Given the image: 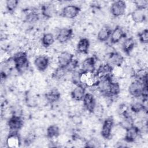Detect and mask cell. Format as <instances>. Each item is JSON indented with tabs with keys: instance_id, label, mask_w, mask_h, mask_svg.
I'll list each match as a JSON object with an SVG mask.
<instances>
[{
	"instance_id": "8fae6325",
	"label": "cell",
	"mask_w": 148,
	"mask_h": 148,
	"mask_svg": "<svg viewBox=\"0 0 148 148\" xmlns=\"http://www.w3.org/2000/svg\"><path fill=\"white\" fill-rule=\"evenodd\" d=\"M73 54L70 52L64 51L57 56V61L59 67L66 68L73 60Z\"/></svg>"
},
{
	"instance_id": "484cf974",
	"label": "cell",
	"mask_w": 148,
	"mask_h": 148,
	"mask_svg": "<svg viewBox=\"0 0 148 148\" xmlns=\"http://www.w3.org/2000/svg\"><path fill=\"white\" fill-rule=\"evenodd\" d=\"M54 35L52 33H46L42 38V45L45 47L51 46L54 42Z\"/></svg>"
},
{
	"instance_id": "ac0fdd59",
	"label": "cell",
	"mask_w": 148,
	"mask_h": 148,
	"mask_svg": "<svg viewBox=\"0 0 148 148\" xmlns=\"http://www.w3.org/2000/svg\"><path fill=\"white\" fill-rule=\"evenodd\" d=\"M45 97L47 102L53 103L57 102L60 99L61 93L58 88H53L46 92Z\"/></svg>"
},
{
	"instance_id": "d6986e66",
	"label": "cell",
	"mask_w": 148,
	"mask_h": 148,
	"mask_svg": "<svg viewBox=\"0 0 148 148\" xmlns=\"http://www.w3.org/2000/svg\"><path fill=\"white\" fill-rule=\"evenodd\" d=\"M90 46V42L88 38H83L79 40L76 45V49L79 53L87 54Z\"/></svg>"
},
{
	"instance_id": "cb8c5ba5",
	"label": "cell",
	"mask_w": 148,
	"mask_h": 148,
	"mask_svg": "<svg viewBox=\"0 0 148 148\" xmlns=\"http://www.w3.org/2000/svg\"><path fill=\"white\" fill-rule=\"evenodd\" d=\"M25 102L28 107L34 108L36 107L39 103L38 98L34 93L28 92L25 95Z\"/></svg>"
},
{
	"instance_id": "4fadbf2b",
	"label": "cell",
	"mask_w": 148,
	"mask_h": 148,
	"mask_svg": "<svg viewBox=\"0 0 148 148\" xmlns=\"http://www.w3.org/2000/svg\"><path fill=\"white\" fill-rule=\"evenodd\" d=\"M83 106L86 110L90 113H92L94 109L97 104L94 95L91 93L87 92L85 94L83 99Z\"/></svg>"
},
{
	"instance_id": "ba28073f",
	"label": "cell",
	"mask_w": 148,
	"mask_h": 148,
	"mask_svg": "<svg viewBox=\"0 0 148 148\" xmlns=\"http://www.w3.org/2000/svg\"><path fill=\"white\" fill-rule=\"evenodd\" d=\"M114 126V120L112 117L107 118L102 125L101 134L103 138L109 139Z\"/></svg>"
},
{
	"instance_id": "7402d4cb",
	"label": "cell",
	"mask_w": 148,
	"mask_h": 148,
	"mask_svg": "<svg viewBox=\"0 0 148 148\" xmlns=\"http://www.w3.org/2000/svg\"><path fill=\"white\" fill-rule=\"evenodd\" d=\"M135 46V42L132 38L125 39L121 44V48L123 51L127 55H130Z\"/></svg>"
},
{
	"instance_id": "2e32d148",
	"label": "cell",
	"mask_w": 148,
	"mask_h": 148,
	"mask_svg": "<svg viewBox=\"0 0 148 148\" xmlns=\"http://www.w3.org/2000/svg\"><path fill=\"white\" fill-rule=\"evenodd\" d=\"M6 143L9 147H17L20 144V138L17 132H9Z\"/></svg>"
},
{
	"instance_id": "f1b7e54d",
	"label": "cell",
	"mask_w": 148,
	"mask_h": 148,
	"mask_svg": "<svg viewBox=\"0 0 148 148\" xmlns=\"http://www.w3.org/2000/svg\"><path fill=\"white\" fill-rule=\"evenodd\" d=\"M112 75L117 79L123 77L124 72L122 66H116L113 67Z\"/></svg>"
},
{
	"instance_id": "ffe728a7",
	"label": "cell",
	"mask_w": 148,
	"mask_h": 148,
	"mask_svg": "<svg viewBox=\"0 0 148 148\" xmlns=\"http://www.w3.org/2000/svg\"><path fill=\"white\" fill-rule=\"evenodd\" d=\"M130 14L131 20L136 24L144 23L146 19V14L143 9H136Z\"/></svg>"
},
{
	"instance_id": "9a60e30c",
	"label": "cell",
	"mask_w": 148,
	"mask_h": 148,
	"mask_svg": "<svg viewBox=\"0 0 148 148\" xmlns=\"http://www.w3.org/2000/svg\"><path fill=\"white\" fill-rule=\"evenodd\" d=\"M85 95V88L83 84H80L75 86V87L72 89L71 95V98L75 101H81L83 100Z\"/></svg>"
},
{
	"instance_id": "7a4b0ae2",
	"label": "cell",
	"mask_w": 148,
	"mask_h": 148,
	"mask_svg": "<svg viewBox=\"0 0 148 148\" xmlns=\"http://www.w3.org/2000/svg\"><path fill=\"white\" fill-rule=\"evenodd\" d=\"M145 86H147V83H142L135 80L130 83L127 90L128 93L133 97H142L143 88Z\"/></svg>"
},
{
	"instance_id": "d6a6232c",
	"label": "cell",
	"mask_w": 148,
	"mask_h": 148,
	"mask_svg": "<svg viewBox=\"0 0 148 148\" xmlns=\"http://www.w3.org/2000/svg\"><path fill=\"white\" fill-rule=\"evenodd\" d=\"M136 9L145 10L147 6V1L145 0H139L134 1Z\"/></svg>"
},
{
	"instance_id": "30bf717a",
	"label": "cell",
	"mask_w": 148,
	"mask_h": 148,
	"mask_svg": "<svg viewBox=\"0 0 148 148\" xmlns=\"http://www.w3.org/2000/svg\"><path fill=\"white\" fill-rule=\"evenodd\" d=\"M50 62L49 57L45 54L38 56L34 60V64L36 69L42 72L45 71L47 69L50 65Z\"/></svg>"
},
{
	"instance_id": "44dd1931",
	"label": "cell",
	"mask_w": 148,
	"mask_h": 148,
	"mask_svg": "<svg viewBox=\"0 0 148 148\" xmlns=\"http://www.w3.org/2000/svg\"><path fill=\"white\" fill-rule=\"evenodd\" d=\"M112 29L110 27L105 25L101 28L98 32L97 39L101 42H105L107 40L110 36L112 33Z\"/></svg>"
},
{
	"instance_id": "4316f807",
	"label": "cell",
	"mask_w": 148,
	"mask_h": 148,
	"mask_svg": "<svg viewBox=\"0 0 148 148\" xmlns=\"http://www.w3.org/2000/svg\"><path fill=\"white\" fill-rule=\"evenodd\" d=\"M68 71L65 68L58 67L57 69L54 70L51 77L56 80H60L61 79L65 77Z\"/></svg>"
},
{
	"instance_id": "603a6c76",
	"label": "cell",
	"mask_w": 148,
	"mask_h": 148,
	"mask_svg": "<svg viewBox=\"0 0 148 148\" xmlns=\"http://www.w3.org/2000/svg\"><path fill=\"white\" fill-rule=\"evenodd\" d=\"M46 135L49 138H57L60 135V129L56 124L50 125L46 130Z\"/></svg>"
},
{
	"instance_id": "9c48e42d",
	"label": "cell",
	"mask_w": 148,
	"mask_h": 148,
	"mask_svg": "<svg viewBox=\"0 0 148 148\" xmlns=\"http://www.w3.org/2000/svg\"><path fill=\"white\" fill-rule=\"evenodd\" d=\"M106 60L108 62L106 63L110 64L112 67L116 66H121V65L124 62V57L119 53L116 51H113L110 53L106 54Z\"/></svg>"
},
{
	"instance_id": "8992f818",
	"label": "cell",
	"mask_w": 148,
	"mask_h": 148,
	"mask_svg": "<svg viewBox=\"0 0 148 148\" xmlns=\"http://www.w3.org/2000/svg\"><path fill=\"white\" fill-rule=\"evenodd\" d=\"M23 120L21 116L13 115L8 121L9 132H18L23 127Z\"/></svg>"
},
{
	"instance_id": "d4e9b609",
	"label": "cell",
	"mask_w": 148,
	"mask_h": 148,
	"mask_svg": "<svg viewBox=\"0 0 148 148\" xmlns=\"http://www.w3.org/2000/svg\"><path fill=\"white\" fill-rule=\"evenodd\" d=\"M121 91V87L120 86V84L119 82H113L112 80V82L110 83L108 94L106 96L108 97H114V96H117L120 92Z\"/></svg>"
},
{
	"instance_id": "5b68a950",
	"label": "cell",
	"mask_w": 148,
	"mask_h": 148,
	"mask_svg": "<svg viewBox=\"0 0 148 148\" xmlns=\"http://www.w3.org/2000/svg\"><path fill=\"white\" fill-rule=\"evenodd\" d=\"M140 136V130L135 125L125 130L124 140L127 143H133L136 141Z\"/></svg>"
},
{
	"instance_id": "6da1fadb",
	"label": "cell",
	"mask_w": 148,
	"mask_h": 148,
	"mask_svg": "<svg viewBox=\"0 0 148 148\" xmlns=\"http://www.w3.org/2000/svg\"><path fill=\"white\" fill-rule=\"evenodd\" d=\"M13 58L15 62V68L19 73H24L27 71L29 62L25 52L19 51L14 54Z\"/></svg>"
},
{
	"instance_id": "4dcf8cb0",
	"label": "cell",
	"mask_w": 148,
	"mask_h": 148,
	"mask_svg": "<svg viewBox=\"0 0 148 148\" xmlns=\"http://www.w3.org/2000/svg\"><path fill=\"white\" fill-rule=\"evenodd\" d=\"M140 42L143 44H147L148 42V30L145 28L138 34Z\"/></svg>"
},
{
	"instance_id": "836d02e7",
	"label": "cell",
	"mask_w": 148,
	"mask_h": 148,
	"mask_svg": "<svg viewBox=\"0 0 148 148\" xmlns=\"http://www.w3.org/2000/svg\"><path fill=\"white\" fill-rule=\"evenodd\" d=\"M72 120L73 123L76 125H79L82 123V119L79 115H74L72 117Z\"/></svg>"
},
{
	"instance_id": "277c9868",
	"label": "cell",
	"mask_w": 148,
	"mask_h": 148,
	"mask_svg": "<svg viewBox=\"0 0 148 148\" xmlns=\"http://www.w3.org/2000/svg\"><path fill=\"white\" fill-rule=\"evenodd\" d=\"M80 10V8L77 5H68L62 10V16L68 19L75 18L79 15Z\"/></svg>"
},
{
	"instance_id": "e0dca14e",
	"label": "cell",
	"mask_w": 148,
	"mask_h": 148,
	"mask_svg": "<svg viewBox=\"0 0 148 148\" xmlns=\"http://www.w3.org/2000/svg\"><path fill=\"white\" fill-rule=\"evenodd\" d=\"M41 12L44 17L46 18L53 17L57 12L56 6L51 3L43 4L41 6Z\"/></svg>"
},
{
	"instance_id": "7c38bea8",
	"label": "cell",
	"mask_w": 148,
	"mask_h": 148,
	"mask_svg": "<svg viewBox=\"0 0 148 148\" xmlns=\"http://www.w3.org/2000/svg\"><path fill=\"white\" fill-rule=\"evenodd\" d=\"M97 61V59H95L94 57H87L82 63V72L94 73L96 68Z\"/></svg>"
},
{
	"instance_id": "83f0119b",
	"label": "cell",
	"mask_w": 148,
	"mask_h": 148,
	"mask_svg": "<svg viewBox=\"0 0 148 148\" xmlns=\"http://www.w3.org/2000/svg\"><path fill=\"white\" fill-rule=\"evenodd\" d=\"M130 109L134 114H136L144 109H147V108L145 106L143 102H140L137 100L132 103Z\"/></svg>"
},
{
	"instance_id": "f546056e",
	"label": "cell",
	"mask_w": 148,
	"mask_h": 148,
	"mask_svg": "<svg viewBox=\"0 0 148 148\" xmlns=\"http://www.w3.org/2000/svg\"><path fill=\"white\" fill-rule=\"evenodd\" d=\"M18 1L17 0H8L6 1V8L9 12H13L18 5Z\"/></svg>"
},
{
	"instance_id": "1f68e13d",
	"label": "cell",
	"mask_w": 148,
	"mask_h": 148,
	"mask_svg": "<svg viewBox=\"0 0 148 148\" xmlns=\"http://www.w3.org/2000/svg\"><path fill=\"white\" fill-rule=\"evenodd\" d=\"M85 146L89 147H97L100 146V143L97 139L91 138L86 143Z\"/></svg>"
},
{
	"instance_id": "3957f363",
	"label": "cell",
	"mask_w": 148,
	"mask_h": 148,
	"mask_svg": "<svg viewBox=\"0 0 148 148\" xmlns=\"http://www.w3.org/2000/svg\"><path fill=\"white\" fill-rule=\"evenodd\" d=\"M127 4L123 1H116L113 2L110 6L112 14L116 17L123 16L126 11Z\"/></svg>"
},
{
	"instance_id": "5bb4252c",
	"label": "cell",
	"mask_w": 148,
	"mask_h": 148,
	"mask_svg": "<svg viewBox=\"0 0 148 148\" xmlns=\"http://www.w3.org/2000/svg\"><path fill=\"white\" fill-rule=\"evenodd\" d=\"M125 36V32H124L123 28L120 25H117L112 31L110 36V42L113 44H116L123 39Z\"/></svg>"
},
{
	"instance_id": "52a82bcc",
	"label": "cell",
	"mask_w": 148,
	"mask_h": 148,
	"mask_svg": "<svg viewBox=\"0 0 148 148\" xmlns=\"http://www.w3.org/2000/svg\"><path fill=\"white\" fill-rule=\"evenodd\" d=\"M73 29L68 27H63L58 29L56 34V39L60 43H65L70 40L72 37Z\"/></svg>"
}]
</instances>
